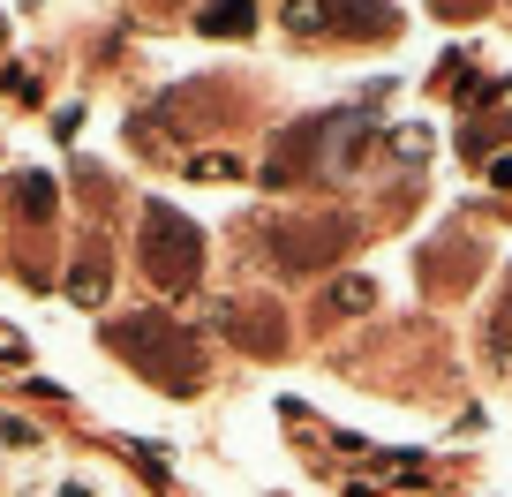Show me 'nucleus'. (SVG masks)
I'll use <instances>...</instances> for the list:
<instances>
[{"label":"nucleus","mask_w":512,"mask_h":497,"mask_svg":"<svg viewBox=\"0 0 512 497\" xmlns=\"http://www.w3.org/2000/svg\"><path fill=\"white\" fill-rule=\"evenodd\" d=\"M106 339H113V354H128L136 377H151V385L174 392V400L204 385V347H196V332L174 324L166 309H136V317L106 324Z\"/></svg>","instance_id":"1"},{"label":"nucleus","mask_w":512,"mask_h":497,"mask_svg":"<svg viewBox=\"0 0 512 497\" xmlns=\"http://www.w3.org/2000/svg\"><path fill=\"white\" fill-rule=\"evenodd\" d=\"M136 257H144V272L159 279L166 294H181L204 272V234H196L174 204H144V219H136Z\"/></svg>","instance_id":"2"},{"label":"nucleus","mask_w":512,"mask_h":497,"mask_svg":"<svg viewBox=\"0 0 512 497\" xmlns=\"http://www.w3.org/2000/svg\"><path fill=\"white\" fill-rule=\"evenodd\" d=\"M294 38H392L400 16L384 0H287Z\"/></svg>","instance_id":"3"},{"label":"nucleus","mask_w":512,"mask_h":497,"mask_svg":"<svg viewBox=\"0 0 512 497\" xmlns=\"http://www.w3.org/2000/svg\"><path fill=\"white\" fill-rule=\"evenodd\" d=\"M354 249V226L347 219H309V226H287V249H279V264H294V272H309V264H332Z\"/></svg>","instance_id":"4"},{"label":"nucleus","mask_w":512,"mask_h":497,"mask_svg":"<svg viewBox=\"0 0 512 497\" xmlns=\"http://www.w3.org/2000/svg\"><path fill=\"white\" fill-rule=\"evenodd\" d=\"M196 31L204 38H249L256 31V0H204V8H196Z\"/></svg>","instance_id":"5"},{"label":"nucleus","mask_w":512,"mask_h":497,"mask_svg":"<svg viewBox=\"0 0 512 497\" xmlns=\"http://www.w3.org/2000/svg\"><path fill=\"white\" fill-rule=\"evenodd\" d=\"M234 339L241 347H256V354H279V339H287V324H279V309H234Z\"/></svg>","instance_id":"6"},{"label":"nucleus","mask_w":512,"mask_h":497,"mask_svg":"<svg viewBox=\"0 0 512 497\" xmlns=\"http://www.w3.org/2000/svg\"><path fill=\"white\" fill-rule=\"evenodd\" d=\"M16 211L31 226H46L53 211H61V196H53V174H16Z\"/></svg>","instance_id":"7"},{"label":"nucleus","mask_w":512,"mask_h":497,"mask_svg":"<svg viewBox=\"0 0 512 497\" xmlns=\"http://www.w3.org/2000/svg\"><path fill=\"white\" fill-rule=\"evenodd\" d=\"M68 302H106V249H83V264L68 272Z\"/></svg>","instance_id":"8"},{"label":"nucleus","mask_w":512,"mask_h":497,"mask_svg":"<svg viewBox=\"0 0 512 497\" xmlns=\"http://www.w3.org/2000/svg\"><path fill=\"white\" fill-rule=\"evenodd\" d=\"M332 309H339V317H362V309H377V287H369V279H339Z\"/></svg>","instance_id":"9"},{"label":"nucleus","mask_w":512,"mask_h":497,"mask_svg":"<svg viewBox=\"0 0 512 497\" xmlns=\"http://www.w3.org/2000/svg\"><path fill=\"white\" fill-rule=\"evenodd\" d=\"M490 354L497 362L512 354V272H505V302H497V317H490Z\"/></svg>","instance_id":"10"},{"label":"nucleus","mask_w":512,"mask_h":497,"mask_svg":"<svg viewBox=\"0 0 512 497\" xmlns=\"http://www.w3.org/2000/svg\"><path fill=\"white\" fill-rule=\"evenodd\" d=\"M0 445H8V452H38V422H23V415H0Z\"/></svg>","instance_id":"11"},{"label":"nucleus","mask_w":512,"mask_h":497,"mask_svg":"<svg viewBox=\"0 0 512 497\" xmlns=\"http://www.w3.org/2000/svg\"><path fill=\"white\" fill-rule=\"evenodd\" d=\"M189 174H196V181H234L241 166H234V159H219V151H204V159H189Z\"/></svg>","instance_id":"12"},{"label":"nucleus","mask_w":512,"mask_h":497,"mask_svg":"<svg viewBox=\"0 0 512 497\" xmlns=\"http://www.w3.org/2000/svg\"><path fill=\"white\" fill-rule=\"evenodd\" d=\"M437 16H452V23H467V16H482V8H490V0H430Z\"/></svg>","instance_id":"13"},{"label":"nucleus","mask_w":512,"mask_h":497,"mask_svg":"<svg viewBox=\"0 0 512 497\" xmlns=\"http://www.w3.org/2000/svg\"><path fill=\"white\" fill-rule=\"evenodd\" d=\"M53 497H98V482L91 475H61V482H53Z\"/></svg>","instance_id":"14"},{"label":"nucleus","mask_w":512,"mask_h":497,"mask_svg":"<svg viewBox=\"0 0 512 497\" xmlns=\"http://www.w3.org/2000/svg\"><path fill=\"white\" fill-rule=\"evenodd\" d=\"M490 181H497V189H512V151H505V159H490Z\"/></svg>","instance_id":"15"},{"label":"nucleus","mask_w":512,"mask_h":497,"mask_svg":"<svg viewBox=\"0 0 512 497\" xmlns=\"http://www.w3.org/2000/svg\"><path fill=\"white\" fill-rule=\"evenodd\" d=\"M0 490H8V475H0Z\"/></svg>","instance_id":"16"}]
</instances>
